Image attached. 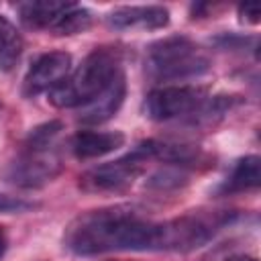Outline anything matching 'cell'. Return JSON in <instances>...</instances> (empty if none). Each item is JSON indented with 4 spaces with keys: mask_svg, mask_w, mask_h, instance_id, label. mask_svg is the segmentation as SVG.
Returning <instances> with one entry per match:
<instances>
[{
    "mask_svg": "<svg viewBox=\"0 0 261 261\" xmlns=\"http://www.w3.org/2000/svg\"><path fill=\"white\" fill-rule=\"evenodd\" d=\"M239 16L241 20L245 22H251V24H257L261 20V6L255 4V2H245L239 6Z\"/></svg>",
    "mask_w": 261,
    "mask_h": 261,
    "instance_id": "obj_19",
    "label": "cell"
},
{
    "mask_svg": "<svg viewBox=\"0 0 261 261\" xmlns=\"http://www.w3.org/2000/svg\"><path fill=\"white\" fill-rule=\"evenodd\" d=\"M24 49V41L20 31L0 14V71L8 73L16 67Z\"/></svg>",
    "mask_w": 261,
    "mask_h": 261,
    "instance_id": "obj_14",
    "label": "cell"
},
{
    "mask_svg": "<svg viewBox=\"0 0 261 261\" xmlns=\"http://www.w3.org/2000/svg\"><path fill=\"white\" fill-rule=\"evenodd\" d=\"M63 245L75 255L161 251V222H153L128 204L90 210L69 222Z\"/></svg>",
    "mask_w": 261,
    "mask_h": 261,
    "instance_id": "obj_1",
    "label": "cell"
},
{
    "mask_svg": "<svg viewBox=\"0 0 261 261\" xmlns=\"http://www.w3.org/2000/svg\"><path fill=\"white\" fill-rule=\"evenodd\" d=\"M120 71H124L120 53L114 47H98L47 94L49 102L55 108H82L102 94Z\"/></svg>",
    "mask_w": 261,
    "mask_h": 261,
    "instance_id": "obj_2",
    "label": "cell"
},
{
    "mask_svg": "<svg viewBox=\"0 0 261 261\" xmlns=\"http://www.w3.org/2000/svg\"><path fill=\"white\" fill-rule=\"evenodd\" d=\"M145 69L155 82H181L204 75L210 59L190 37L171 35L149 45Z\"/></svg>",
    "mask_w": 261,
    "mask_h": 261,
    "instance_id": "obj_3",
    "label": "cell"
},
{
    "mask_svg": "<svg viewBox=\"0 0 261 261\" xmlns=\"http://www.w3.org/2000/svg\"><path fill=\"white\" fill-rule=\"evenodd\" d=\"M63 169L57 149H31L24 147L22 153L8 163L4 169V179L10 186L22 190H37L51 184Z\"/></svg>",
    "mask_w": 261,
    "mask_h": 261,
    "instance_id": "obj_7",
    "label": "cell"
},
{
    "mask_svg": "<svg viewBox=\"0 0 261 261\" xmlns=\"http://www.w3.org/2000/svg\"><path fill=\"white\" fill-rule=\"evenodd\" d=\"M208 90L192 84H171L149 92L145 98V116L157 122L192 118L208 100Z\"/></svg>",
    "mask_w": 261,
    "mask_h": 261,
    "instance_id": "obj_5",
    "label": "cell"
},
{
    "mask_svg": "<svg viewBox=\"0 0 261 261\" xmlns=\"http://www.w3.org/2000/svg\"><path fill=\"white\" fill-rule=\"evenodd\" d=\"M124 98H126V75L124 71H120L102 94H98L92 102H88L77 110V120L82 124H102L120 110Z\"/></svg>",
    "mask_w": 261,
    "mask_h": 261,
    "instance_id": "obj_10",
    "label": "cell"
},
{
    "mask_svg": "<svg viewBox=\"0 0 261 261\" xmlns=\"http://www.w3.org/2000/svg\"><path fill=\"white\" fill-rule=\"evenodd\" d=\"M124 145L120 130H77L71 137V153L77 159H98Z\"/></svg>",
    "mask_w": 261,
    "mask_h": 261,
    "instance_id": "obj_11",
    "label": "cell"
},
{
    "mask_svg": "<svg viewBox=\"0 0 261 261\" xmlns=\"http://www.w3.org/2000/svg\"><path fill=\"white\" fill-rule=\"evenodd\" d=\"M4 251H6V237H4V230L0 228V257L4 255Z\"/></svg>",
    "mask_w": 261,
    "mask_h": 261,
    "instance_id": "obj_21",
    "label": "cell"
},
{
    "mask_svg": "<svg viewBox=\"0 0 261 261\" xmlns=\"http://www.w3.org/2000/svg\"><path fill=\"white\" fill-rule=\"evenodd\" d=\"M232 218V212H192L161 222V251H192L208 243Z\"/></svg>",
    "mask_w": 261,
    "mask_h": 261,
    "instance_id": "obj_4",
    "label": "cell"
},
{
    "mask_svg": "<svg viewBox=\"0 0 261 261\" xmlns=\"http://www.w3.org/2000/svg\"><path fill=\"white\" fill-rule=\"evenodd\" d=\"M63 130V122L61 120H49V122H43L39 126H35L27 141H24V147H31V149H53L55 143H57V137L61 135Z\"/></svg>",
    "mask_w": 261,
    "mask_h": 261,
    "instance_id": "obj_16",
    "label": "cell"
},
{
    "mask_svg": "<svg viewBox=\"0 0 261 261\" xmlns=\"http://www.w3.org/2000/svg\"><path fill=\"white\" fill-rule=\"evenodd\" d=\"M106 22L114 31H157L169 24V10L159 4L118 6L106 14Z\"/></svg>",
    "mask_w": 261,
    "mask_h": 261,
    "instance_id": "obj_9",
    "label": "cell"
},
{
    "mask_svg": "<svg viewBox=\"0 0 261 261\" xmlns=\"http://www.w3.org/2000/svg\"><path fill=\"white\" fill-rule=\"evenodd\" d=\"M71 2H63V0H29V2L16 4V10H18L20 22L24 27L51 31L55 20L59 18V14Z\"/></svg>",
    "mask_w": 261,
    "mask_h": 261,
    "instance_id": "obj_12",
    "label": "cell"
},
{
    "mask_svg": "<svg viewBox=\"0 0 261 261\" xmlns=\"http://www.w3.org/2000/svg\"><path fill=\"white\" fill-rule=\"evenodd\" d=\"M188 184V175H186V169L184 167H175V165H165L161 169H157L147 186L157 190V192H169V190H177L181 186Z\"/></svg>",
    "mask_w": 261,
    "mask_h": 261,
    "instance_id": "obj_17",
    "label": "cell"
},
{
    "mask_svg": "<svg viewBox=\"0 0 261 261\" xmlns=\"http://www.w3.org/2000/svg\"><path fill=\"white\" fill-rule=\"evenodd\" d=\"M226 261H257V259L249 257V255H234V257H228Z\"/></svg>",
    "mask_w": 261,
    "mask_h": 261,
    "instance_id": "obj_20",
    "label": "cell"
},
{
    "mask_svg": "<svg viewBox=\"0 0 261 261\" xmlns=\"http://www.w3.org/2000/svg\"><path fill=\"white\" fill-rule=\"evenodd\" d=\"M149 161L147 151L143 145H137L130 153L96 165L80 175V188L90 194H108V192H122L126 190L145 169V163Z\"/></svg>",
    "mask_w": 261,
    "mask_h": 261,
    "instance_id": "obj_6",
    "label": "cell"
},
{
    "mask_svg": "<svg viewBox=\"0 0 261 261\" xmlns=\"http://www.w3.org/2000/svg\"><path fill=\"white\" fill-rule=\"evenodd\" d=\"M35 208L33 202H27L22 198H14V196H6L0 194V212H27Z\"/></svg>",
    "mask_w": 261,
    "mask_h": 261,
    "instance_id": "obj_18",
    "label": "cell"
},
{
    "mask_svg": "<svg viewBox=\"0 0 261 261\" xmlns=\"http://www.w3.org/2000/svg\"><path fill=\"white\" fill-rule=\"evenodd\" d=\"M261 184V159L257 155H247L239 159L226 177V181L218 188L220 194H237V192H247L255 190Z\"/></svg>",
    "mask_w": 261,
    "mask_h": 261,
    "instance_id": "obj_13",
    "label": "cell"
},
{
    "mask_svg": "<svg viewBox=\"0 0 261 261\" xmlns=\"http://www.w3.org/2000/svg\"><path fill=\"white\" fill-rule=\"evenodd\" d=\"M92 24V12L75 2H71L55 20L51 33L55 35H77L84 33L86 29H90Z\"/></svg>",
    "mask_w": 261,
    "mask_h": 261,
    "instance_id": "obj_15",
    "label": "cell"
},
{
    "mask_svg": "<svg viewBox=\"0 0 261 261\" xmlns=\"http://www.w3.org/2000/svg\"><path fill=\"white\" fill-rule=\"evenodd\" d=\"M71 71V55L65 51H51L43 53L39 59L33 61L24 80H22V94L33 98L43 92H51L57 84H61Z\"/></svg>",
    "mask_w": 261,
    "mask_h": 261,
    "instance_id": "obj_8",
    "label": "cell"
}]
</instances>
